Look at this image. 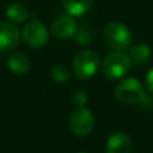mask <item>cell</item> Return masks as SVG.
<instances>
[{"instance_id": "cell-17", "label": "cell", "mask_w": 153, "mask_h": 153, "mask_svg": "<svg viewBox=\"0 0 153 153\" xmlns=\"http://www.w3.org/2000/svg\"><path fill=\"white\" fill-rule=\"evenodd\" d=\"M146 87L148 88L151 93H153V67L148 71L146 75Z\"/></svg>"}, {"instance_id": "cell-14", "label": "cell", "mask_w": 153, "mask_h": 153, "mask_svg": "<svg viewBox=\"0 0 153 153\" xmlns=\"http://www.w3.org/2000/svg\"><path fill=\"white\" fill-rule=\"evenodd\" d=\"M50 76L57 82H65L71 78V71L63 63H56L50 68Z\"/></svg>"}, {"instance_id": "cell-5", "label": "cell", "mask_w": 153, "mask_h": 153, "mask_svg": "<svg viewBox=\"0 0 153 153\" xmlns=\"http://www.w3.org/2000/svg\"><path fill=\"white\" fill-rule=\"evenodd\" d=\"M22 38L26 45L33 49H39L48 43L49 36L45 25L41 20L33 18L24 25L22 31Z\"/></svg>"}, {"instance_id": "cell-18", "label": "cell", "mask_w": 153, "mask_h": 153, "mask_svg": "<svg viewBox=\"0 0 153 153\" xmlns=\"http://www.w3.org/2000/svg\"><path fill=\"white\" fill-rule=\"evenodd\" d=\"M78 153H86V152H78Z\"/></svg>"}, {"instance_id": "cell-10", "label": "cell", "mask_w": 153, "mask_h": 153, "mask_svg": "<svg viewBox=\"0 0 153 153\" xmlns=\"http://www.w3.org/2000/svg\"><path fill=\"white\" fill-rule=\"evenodd\" d=\"M7 67L16 74H25L30 69V60L20 51H13L7 57Z\"/></svg>"}, {"instance_id": "cell-4", "label": "cell", "mask_w": 153, "mask_h": 153, "mask_svg": "<svg viewBox=\"0 0 153 153\" xmlns=\"http://www.w3.org/2000/svg\"><path fill=\"white\" fill-rule=\"evenodd\" d=\"M104 39L106 44L115 50H124L131 43V33L122 23H110L104 29Z\"/></svg>"}, {"instance_id": "cell-16", "label": "cell", "mask_w": 153, "mask_h": 153, "mask_svg": "<svg viewBox=\"0 0 153 153\" xmlns=\"http://www.w3.org/2000/svg\"><path fill=\"white\" fill-rule=\"evenodd\" d=\"M72 102L78 106H84L87 103V93L84 90H75L72 93Z\"/></svg>"}, {"instance_id": "cell-1", "label": "cell", "mask_w": 153, "mask_h": 153, "mask_svg": "<svg viewBox=\"0 0 153 153\" xmlns=\"http://www.w3.org/2000/svg\"><path fill=\"white\" fill-rule=\"evenodd\" d=\"M131 65V60L128 54L123 53V50H116L114 53L108 54L102 61V73L105 78L115 80L124 76L129 71Z\"/></svg>"}, {"instance_id": "cell-11", "label": "cell", "mask_w": 153, "mask_h": 153, "mask_svg": "<svg viewBox=\"0 0 153 153\" xmlns=\"http://www.w3.org/2000/svg\"><path fill=\"white\" fill-rule=\"evenodd\" d=\"M93 0H62L63 8L73 17H80L88 12L92 7Z\"/></svg>"}, {"instance_id": "cell-9", "label": "cell", "mask_w": 153, "mask_h": 153, "mask_svg": "<svg viewBox=\"0 0 153 153\" xmlns=\"http://www.w3.org/2000/svg\"><path fill=\"white\" fill-rule=\"evenodd\" d=\"M131 148V140L123 131L111 134L106 141V153H130Z\"/></svg>"}, {"instance_id": "cell-8", "label": "cell", "mask_w": 153, "mask_h": 153, "mask_svg": "<svg viewBox=\"0 0 153 153\" xmlns=\"http://www.w3.org/2000/svg\"><path fill=\"white\" fill-rule=\"evenodd\" d=\"M20 41L19 29L8 22H0V50L10 51L17 48Z\"/></svg>"}, {"instance_id": "cell-2", "label": "cell", "mask_w": 153, "mask_h": 153, "mask_svg": "<svg viewBox=\"0 0 153 153\" xmlns=\"http://www.w3.org/2000/svg\"><path fill=\"white\" fill-rule=\"evenodd\" d=\"M115 97L123 104H141L146 93L143 85L135 78H127L121 80L115 87Z\"/></svg>"}, {"instance_id": "cell-7", "label": "cell", "mask_w": 153, "mask_h": 153, "mask_svg": "<svg viewBox=\"0 0 153 153\" xmlns=\"http://www.w3.org/2000/svg\"><path fill=\"white\" fill-rule=\"evenodd\" d=\"M78 24L73 16L62 14L57 17L50 25V32L59 39H67L75 35Z\"/></svg>"}, {"instance_id": "cell-15", "label": "cell", "mask_w": 153, "mask_h": 153, "mask_svg": "<svg viewBox=\"0 0 153 153\" xmlns=\"http://www.w3.org/2000/svg\"><path fill=\"white\" fill-rule=\"evenodd\" d=\"M74 36L80 44H90L92 41V32L90 29H86V27L78 29Z\"/></svg>"}, {"instance_id": "cell-12", "label": "cell", "mask_w": 153, "mask_h": 153, "mask_svg": "<svg viewBox=\"0 0 153 153\" xmlns=\"http://www.w3.org/2000/svg\"><path fill=\"white\" fill-rule=\"evenodd\" d=\"M6 17L13 24H22L29 18V10L22 2H12L6 8Z\"/></svg>"}, {"instance_id": "cell-3", "label": "cell", "mask_w": 153, "mask_h": 153, "mask_svg": "<svg viewBox=\"0 0 153 153\" xmlns=\"http://www.w3.org/2000/svg\"><path fill=\"white\" fill-rule=\"evenodd\" d=\"M100 65L99 55L90 49L82 50L75 55L73 60V73L80 80H88L91 79L98 71Z\"/></svg>"}, {"instance_id": "cell-6", "label": "cell", "mask_w": 153, "mask_h": 153, "mask_svg": "<svg viewBox=\"0 0 153 153\" xmlns=\"http://www.w3.org/2000/svg\"><path fill=\"white\" fill-rule=\"evenodd\" d=\"M69 128L76 136H87L94 128L93 114L85 106L75 108L69 115Z\"/></svg>"}, {"instance_id": "cell-13", "label": "cell", "mask_w": 153, "mask_h": 153, "mask_svg": "<svg viewBox=\"0 0 153 153\" xmlns=\"http://www.w3.org/2000/svg\"><path fill=\"white\" fill-rule=\"evenodd\" d=\"M129 57H130L131 62H134L136 66L145 65L151 59V49L145 43L135 44L130 48Z\"/></svg>"}]
</instances>
